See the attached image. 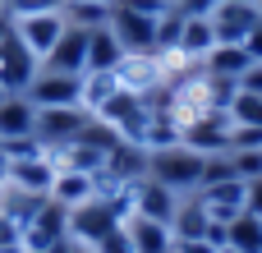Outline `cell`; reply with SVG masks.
<instances>
[{
  "mask_svg": "<svg viewBox=\"0 0 262 253\" xmlns=\"http://www.w3.org/2000/svg\"><path fill=\"white\" fill-rule=\"evenodd\" d=\"M203 166H207V157L184 147V143L147 152V180H157V184H166L175 194H193L203 184Z\"/></svg>",
  "mask_w": 262,
  "mask_h": 253,
  "instance_id": "6da1fadb",
  "label": "cell"
},
{
  "mask_svg": "<svg viewBox=\"0 0 262 253\" xmlns=\"http://www.w3.org/2000/svg\"><path fill=\"white\" fill-rule=\"evenodd\" d=\"M120 226V212L111 207V198H88L83 207H74L69 212V244H88V249H97L111 230Z\"/></svg>",
  "mask_w": 262,
  "mask_h": 253,
  "instance_id": "7a4b0ae2",
  "label": "cell"
},
{
  "mask_svg": "<svg viewBox=\"0 0 262 253\" xmlns=\"http://www.w3.org/2000/svg\"><path fill=\"white\" fill-rule=\"evenodd\" d=\"M111 32L124 51H157V18L138 9V0H111Z\"/></svg>",
  "mask_w": 262,
  "mask_h": 253,
  "instance_id": "3957f363",
  "label": "cell"
},
{
  "mask_svg": "<svg viewBox=\"0 0 262 253\" xmlns=\"http://www.w3.org/2000/svg\"><path fill=\"white\" fill-rule=\"evenodd\" d=\"M18 240H23L28 253H46V249H55V244H64L69 240V207H60L55 198H46L37 207V217L18 230Z\"/></svg>",
  "mask_w": 262,
  "mask_h": 253,
  "instance_id": "277c9868",
  "label": "cell"
},
{
  "mask_svg": "<svg viewBox=\"0 0 262 253\" xmlns=\"http://www.w3.org/2000/svg\"><path fill=\"white\" fill-rule=\"evenodd\" d=\"M92 120H97V115H88L83 106H37V129H32V138H37V143H69V138H78Z\"/></svg>",
  "mask_w": 262,
  "mask_h": 253,
  "instance_id": "5b68a950",
  "label": "cell"
},
{
  "mask_svg": "<svg viewBox=\"0 0 262 253\" xmlns=\"http://www.w3.org/2000/svg\"><path fill=\"white\" fill-rule=\"evenodd\" d=\"M37 74H41V60L18 41V32H9L0 41V88L5 92H28Z\"/></svg>",
  "mask_w": 262,
  "mask_h": 253,
  "instance_id": "8992f818",
  "label": "cell"
},
{
  "mask_svg": "<svg viewBox=\"0 0 262 253\" xmlns=\"http://www.w3.org/2000/svg\"><path fill=\"white\" fill-rule=\"evenodd\" d=\"M32 106H83V74H60V69H41L28 88Z\"/></svg>",
  "mask_w": 262,
  "mask_h": 253,
  "instance_id": "52a82bcc",
  "label": "cell"
},
{
  "mask_svg": "<svg viewBox=\"0 0 262 253\" xmlns=\"http://www.w3.org/2000/svg\"><path fill=\"white\" fill-rule=\"evenodd\" d=\"M198 194V203L207 207V217L212 221H235L244 207H249V184L239 180V175H230V180H216V184H203V189H193Z\"/></svg>",
  "mask_w": 262,
  "mask_h": 253,
  "instance_id": "ba28073f",
  "label": "cell"
},
{
  "mask_svg": "<svg viewBox=\"0 0 262 253\" xmlns=\"http://www.w3.org/2000/svg\"><path fill=\"white\" fill-rule=\"evenodd\" d=\"M64 9L60 14H23V18H14V32H18V41L37 55V60H46L51 51H55V41L64 37Z\"/></svg>",
  "mask_w": 262,
  "mask_h": 253,
  "instance_id": "9c48e42d",
  "label": "cell"
},
{
  "mask_svg": "<svg viewBox=\"0 0 262 253\" xmlns=\"http://www.w3.org/2000/svg\"><path fill=\"white\" fill-rule=\"evenodd\" d=\"M115 78H120L124 92H138V97L166 88L161 83V69H157V51H124V60L115 65Z\"/></svg>",
  "mask_w": 262,
  "mask_h": 253,
  "instance_id": "30bf717a",
  "label": "cell"
},
{
  "mask_svg": "<svg viewBox=\"0 0 262 253\" xmlns=\"http://www.w3.org/2000/svg\"><path fill=\"white\" fill-rule=\"evenodd\" d=\"M230 129H235V120H230L226 111H212L207 120L189 124L180 143L193 147V152H203V157H216V152H230Z\"/></svg>",
  "mask_w": 262,
  "mask_h": 253,
  "instance_id": "8fae6325",
  "label": "cell"
},
{
  "mask_svg": "<svg viewBox=\"0 0 262 253\" xmlns=\"http://www.w3.org/2000/svg\"><path fill=\"white\" fill-rule=\"evenodd\" d=\"M32 129H37V106L28 101V92L0 97V143H28Z\"/></svg>",
  "mask_w": 262,
  "mask_h": 253,
  "instance_id": "7c38bea8",
  "label": "cell"
},
{
  "mask_svg": "<svg viewBox=\"0 0 262 253\" xmlns=\"http://www.w3.org/2000/svg\"><path fill=\"white\" fill-rule=\"evenodd\" d=\"M258 5H239V0H216V9H212V28H216V41H235V46H244V37L253 32V23H258Z\"/></svg>",
  "mask_w": 262,
  "mask_h": 253,
  "instance_id": "4fadbf2b",
  "label": "cell"
},
{
  "mask_svg": "<svg viewBox=\"0 0 262 253\" xmlns=\"http://www.w3.org/2000/svg\"><path fill=\"white\" fill-rule=\"evenodd\" d=\"M41 69L88 74V32H83V28H64V37H60V41H55V51L41 60Z\"/></svg>",
  "mask_w": 262,
  "mask_h": 253,
  "instance_id": "5bb4252c",
  "label": "cell"
},
{
  "mask_svg": "<svg viewBox=\"0 0 262 253\" xmlns=\"http://www.w3.org/2000/svg\"><path fill=\"white\" fill-rule=\"evenodd\" d=\"M46 198H55L60 207H83L88 198H97V175H88V171H74V166H64V171H55V180H51V194Z\"/></svg>",
  "mask_w": 262,
  "mask_h": 253,
  "instance_id": "9a60e30c",
  "label": "cell"
},
{
  "mask_svg": "<svg viewBox=\"0 0 262 253\" xmlns=\"http://www.w3.org/2000/svg\"><path fill=\"white\" fill-rule=\"evenodd\" d=\"M175 207H180V194H175V189H166V184H157V180H143V184H138L134 217H147V221H161V226H170Z\"/></svg>",
  "mask_w": 262,
  "mask_h": 253,
  "instance_id": "2e32d148",
  "label": "cell"
},
{
  "mask_svg": "<svg viewBox=\"0 0 262 253\" xmlns=\"http://www.w3.org/2000/svg\"><path fill=\"white\" fill-rule=\"evenodd\" d=\"M170 230H175V240H207L212 217H207V207L198 203V194H180V207H175V217H170Z\"/></svg>",
  "mask_w": 262,
  "mask_h": 253,
  "instance_id": "e0dca14e",
  "label": "cell"
},
{
  "mask_svg": "<svg viewBox=\"0 0 262 253\" xmlns=\"http://www.w3.org/2000/svg\"><path fill=\"white\" fill-rule=\"evenodd\" d=\"M129 240H134V253H170L175 249V230L161 226V221H147V217H129Z\"/></svg>",
  "mask_w": 262,
  "mask_h": 253,
  "instance_id": "ac0fdd59",
  "label": "cell"
},
{
  "mask_svg": "<svg viewBox=\"0 0 262 253\" xmlns=\"http://www.w3.org/2000/svg\"><path fill=\"white\" fill-rule=\"evenodd\" d=\"M249 65H253L249 51L235 46V41H216V46L203 55V69H207V74H216V78H235V83H239V74H244Z\"/></svg>",
  "mask_w": 262,
  "mask_h": 253,
  "instance_id": "d6986e66",
  "label": "cell"
},
{
  "mask_svg": "<svg viewBox=\"0 0 262 253\" xmlns=\"http://www.w3.org/2000/svg\"><path fill=\"white\" fill-rule=\"evenodd\" d=\"M115 92H120L115 69H88V74H83V111H88V115H101V111L115 101Z\"/></svg>",
  "mask_w": 262,
  "mask_h": 253,
  "instance_id": "ffe728a7",
  "label": "cell"
},
{
  "mask_svg": "<svg viewBox=\"0 0 262 253\" xmlns=\"http://www.w3.org/2000/svg\"><path fill=\"white\" fill-rule=\"evenodd\" d=\"M216 46V28H212V14H184V28H180V51L189 55H207Z\"/></svg>",
  "mask_w": 262,
  "mask_h": 253,
  "instance_id": "44dd1931",
  "label": "cell"
},
{
  "mask_svg": "<svg viewBox=\"0 0 262 253\" xmlns=\"http://www.w3.org/2000/svg\"><path fill=\"white\" fill-rule=\"evenodd\" d=\"M120 60H124V46L111 32V23L106 28H92L88 32V69H115Z\"/></svg>",
  "mask_w": 262,
  "mask_h": 253,
  "instance_id": "7402d4cb",
  "label": "cell"
},
{
  "mask_svg": "<svg viewBox=\"0 0 262 253\" xmlns=\"http://www.w3.org/2000/svg\"><path fill=\"white\" fill-rule=\"evenodd\" d=\"M64 23L69 28H106L111 23V0H64Z\"/></svg>",
  "mask_w": 262,
  "mask_h": 253,
  "instance_id": "603a6c76",
  "label": "cell"
},
{
  "mask_svg": "<svg viewBox=\"0 0 262 253\" xmlns=\"http://www.w3.org/2000/svg\"><path fill=\"white\" fill-rule=\"evenodd\" d=\"M226 244L239 253H262V217L239 212L235 221H226Z\"/></svg>",
  "mask_w": 262,
  "mask_h": 253,
  "instance_id": "cb8c5ba5",
  "label": "cell"
},
{
  "mask_svg": "<svg viewBox=\"0 0 262 253\" xmlns=\"http://www.w3.org/2000/svg\"><path fill=\"white\" fill-rule=\"evenodd\" d=\"M235 124H249V129H262V97L258 92H235L230 111H226Z\"/></svg>",
  "mask_w": 262,
  "mask_h": 253,
  "instance_id": "d4e9b609",
  "label": "cell"
},
{
  "mask_svg": "<svg viewBox=\"0 0 262 253\" xmlns=\"http://www.w3.org/2000/svg\"><path fill=\"white\" fill-rule=\"evenodd\" d=\"M180 28H184V9H166V14H157V51L180 46Z\"/></svg>",
  "mask_w": 262,
  "mask_h": 253,
  "instance_id": "484cf974",
  "label": "cell"
},
{
  "mask_svg": "<svg viewBox=\"0 0 262 253\" xmlns=\"http://www.w3.org/2000/svg\"><path fill=\"white\" fill-rule=\"evenodd\" d=\"M64 0H5V14L9 18H23V14H60Z\"/></svg>",
  "mask_w": 262,
  "mask_h": 253,
  "instance_id": "4316f807",
  "label": "cell"
},
{
  "mask_svg": "<svg viewBox=\"0 0 262 253\" xmlns=\"http://www.w3.org/2000/svg\"><path fill=\"white\" fill-rule=\"evenodd\" d=\"M230 166H235V175L249 184V180H258L262 175V147H249V152H230Z\"/></svg>",
  "mask_w": 262,
  "mask_h": 253,
  "instance_id": "83f0119b",
  "label": "cell"
},
{
  "mask_svg": "<svg viewBox=\"0 0 262 253\" xmlns=\"http://www.w3.org/2000/svg\"><path fill=\"white\" fill-rule=\"evenodd\" d=\"M97 253H134V240H129V226L120 221V226H115V230H111V235H106V240L97 244Z\"/></svg>",
  "mask_w": 262,
  "mask_h": 253,
  "instance_id": "f1b7e54d",
  "label": "cell"
},
{
  "mask_svg": "<svg viewBox=\"0 0 262 253\" xmlns=\"http://www.w3.org/2000/svg\"><path fill=\"white\" fill-rule=\"evenodd\" d=\"M249 147H262V129L235 124V129H230V152H249Z\"/></svg>",
  "mask_w": 262,
  "mask_h": 253,
  "instance_id": "f546056e",
  "label": "cell"
},
{
  "mask_svg": "<svg viewBox=\"0 0 262 253\" xmlns=\"http://www.w3.org/2000/svg\"><path fill=\"white\" fill-rule=\"evenodd\" d=\"M239 92H258L262 97V60H253V65L239 74Z\"/></svg>",
  "mask_w": 262,
  "mask_h": 253,
  "instance_id": "4dcf8cb0",
  "label": "cell"
},
{
  "mask_svg": "<svg viewBox=\"0 0 262 253\" xmlns=\"http://www.w3.org/2000/svg\"><path fill=\"white\" fill-rule=\"evenodd\" d=\"M244 51H249V60H262V18L253 23V32L244 37Z\"/></svg>",
  "mask_w": 262,
  "mask_h": 253,
  "instance_id": "1f68e13d",
  "label": "cell"
},
{
  "mask_svg": "<svg viewBox=\"0 0 262 253\" xmlns=\"http://www.w3.org/2000/svg\"><path fill=\"white\" fill-rule=\"evenodd\" d=\"M244 212L262 217V175H258V180H249V207H244Z\"/></svg>",
  "mask_w": 262,
  "mask_h": 253,
  "instance_id": "d6a6232c",
  "label": "cell"
},
{
  "mask_svg": "<svg viewBox=\"0 0 262 253\" xmlns=\"http://www.w3.org/2000/svg\"><path fill=\"white\" fill-rule=\"evenodd\" d=\"M180 9H184V14H212L216 0H180Z\"/></svg>",
  "mask_w": 262,
  "mask_h": 253,
  "instance_id": "836d02e7",
  "label": "cell"
},
{
  "mask_svg": "<svg viewBox=\"0 0 262 253\" xmlns=\"http://www.w3.org/2000/svg\"><path fill=\"white\" fill-rule=\"evenodd\" d=\"M0 244H18V226H14L5 212H0Z\"/></svg>",
  "mask_w": 262,
  "mask_h": 253,
  "instance_id": "e575fe53",
  "label": "cell"
},
{
  "mask_svg": "<svg viewBox=\"0 0 262 253\" xmlns=\"http://www.w3.org/2000/svg\"><path fill=\"white\" fill-rule=\"evenodd\" d=\"M0 253H28V249H23V240H18V244H0Z\"/></svg>",
  "mask_w": 262,
  "mask_h": 253,
  "instance_id": "d590c367",
  "label": "cell"
},
{
  "mask_svg": "<svg viewBox=\"0 0 262 253\" xmlns=\"http://www.w3.org/2000/svg\"><path fill=\"white\" fill-rule=\"evenodd\" d=\"M74 253H97V249H88V244H74Z\"/></svg>",
  "mask_w": 262,
  "mask_h": 253,
  "instance_id": "8d00e7d4",
  "label": "cell"
},
{
  "mask_svg": "<svg viewBox=\"0 0 262 253\" xmlns=\"http://www.w3.org/2000/svg\"><path fill=\"white\" fill-rule=\"evenodd\" d=\"M239 5H258V0H239Z\"/></svg>",
  "mask_w": 262,
  "mask_h": 253,
  "instance_id": "74e56055",
  "label": "cell"
},
{
  "mask_svg": "<svg viewBox=\"0 0 262 253\" xmlns=\"http://www.w3.org/2000/svg\"><path fill=\"white\" fill-rule=\"evenodd\" d=\"M0 97H9V92H5V88H0Z\"/></svg>",
  "mask_w": 262,
  "mask_h": 253,
  "instance_id": "f35d334b",
  "label": "cell"
},
{
  "mask_svg": "<svg viewBox=\"0 0 262 253\" xmlns=\"http://www.w3.org/2000/svg\"><path fill=\"white\" fill-rule=\"evenodd\" d=\"M0 14H5V0H0Z\"/></svg>",
  "mask_w": 262,
  "mask_h": 253,
  "instance_id": "ab89813d",
  "label": "cell"
},
{
  "mask_svg": "<svg viewBox=\"0 0 262 253\" xmlns=\"http://www.w3.org/2000/svg\"><path fill=\"white\" fill-rule=\"evenodd\" d=\"M258 14H262V0H258Z\"/></svg>",
  "mask_w": 262,
  "mask_h": 253,
  "instance_id": "60d3db41",
  "label": "cell"
}]
</instances>
